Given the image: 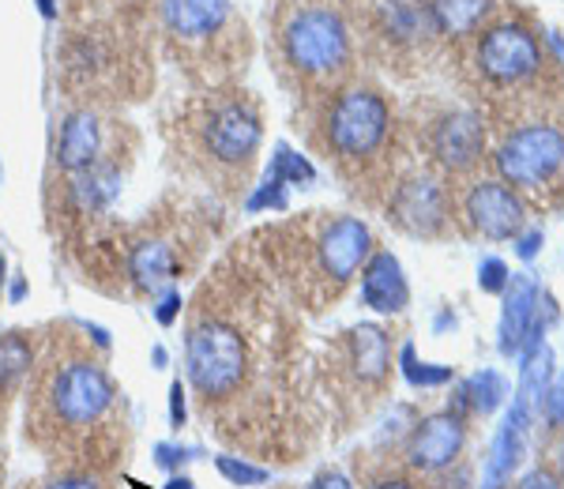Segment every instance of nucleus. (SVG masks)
<instances>
[{
  "label": "nucleus",
  "mask_w": 564,
  "mask_h": 489,
  "mask_svg": "<svg viewBox=\"0 0 564 489\" xmlns=\"http://www.w3.org/2000/svg\"><path fill=\"white\" fill-rule=\"evenodd\" d=\"M26 380V441L53 470L113 475L129 459L132 425L124 392L79 335L65 328L50 335Z\"/></svg>",
  "instance_id": "f257e3e1"
},
{
  "label": "nucleus",
  "mask_w": 564,
  "mask_h": 489,
  "mask_svg": "<svg viewBox=\"0 0 564 489\" xmlns=\"http://www.w3.org/2000/svg\"><path fill=\"white\" fill-rule=\"evenodd\" d=\"M181 155L204 181L218 188H238L257 162L263 124L252 98L238 90L199 95L181 110Z\"/></svg>",
  "instance_id": "f03ea898"
},
{
  "label": "nucleus",
  "mask_w": 564,
  "mask_h": 489,
  "mask_svg": "<svg viewBox=\"0 0 564 489\" xmlns=\"http://www.w3.org/2000/svg\"><path fill=\"white\" fill-rule=\"evenodd\" d=\"M185 373L199 414L223 430L257 384V350L249 332L223 309H196L185 335Z\"/></svg>",
  "instance_id": "7ed1b4c3"
},
{
  "label": "nucleus",
  "mask_w": 564,
  "mask_h": 489,
  "mask_svg": "<svg viewBox=\"0 0 564 489\" xmlns=\"http://www.w3.org/2000/svg\"><path fill=\"white\" fill-rule=\"evenodd\" d=\"M369 252V226L361 219H350V215H339V219H321L313 233H305L302 226V241L275 244V264L297 286V294L308 297L313 305H324L327 297H335L358 275Z\"/></svg>",
  "instance_id": "20e7f679"
},
{
  "label": "nucleus",
  "mask_w": 564,
  "mask_h": 489,
  "mask_svg": "<svg viewBox=\"0 0 564 489\" xmlns=\"http://www.w3.org/2000/svg\"><path fill=\"white\" fill-rule=\"evenodd\" d=\"M391 143V110L369 87H347L324 113V148L350 181L369 177Z\"/></svg>",
  "instance_id": "39448f33"
},
{
  "label": "nucleus",
  "mask_w": 564,
  "mask_h": 489,
  "mask_svg": "<svg viewBox=\"0 0 564 489\" xmlns=\"http://www.w3.org/2000/svg\"><path fill=\"white\" fill-rule=\"evenodd\" d=\"M500 181L534 200L564 188V124L561 121H523L497 148Z\"/></svg>",
  "instance_id": "423d86ee"
},
{
  "label": "nucleus",
  "mask_w": 564,
  "mask_h": 489,
  "mask_svg": "<svg viewBox=\"0 0 564 489\" xmlns=\"http://www.w3.org/2000/svg\"><path fill=\"white\" fill-rule=\"evenodd\" d=\"M282 53H286V65L302 79L327 84L350 65L347 23L332 8H297L282 23Z\"/></svg>",
  "instance_id": "0eeeda50"
},
{
  "label": "nucleus",
  "mask_w": 564,
  "mask_h": 489,
  "mask_svg": "<svg viewBox=\"0 0 564 489\" xmlns=\"http://www.w3.org/2000/svg\"><path fill=\"white\" fill-rule=\"evenodd\" d=\"M391 373V350L388 335L372 324L350 328L339 343V366H332V377L339 384V403H361L366 411L369 400H377Z\"/></svg>",
  "instance_id": "6e6552de"
},
{
  "label": "nucleus",
  "mask_w": 564,
  "mask_h": 489,
  "mask_svg": "<svg viewBox=\"0 0 564 489\" xmlns=\"http://www.w3.org/2000/svg\"><path fill=\"white\" fill-rule=\"evenodd\" d=\"M162 26L181 53L207 61L234 31L230 0H162Z\"/></svg>",
  "instance_id": "1a4fd4ad"
},
{
  "label": "nucleus",
  "mask_w": 564,
  "mask_h": 489,
  "mask_svg": "<svg viewBox=\"0 0 564 489\" xmlns=\"http://www.w3.org/2000/svg\"><path fill=\"white\" fill-rule=\"evenodd\" d=\"M478 68L481 76H489L494 84H523L542 68V50L534 42V34L520 23H500L494 31H486V39L478 45Z\"/></svg>",
  "instance_id": "9d476101"
},
{
  "label": "nucleus",
  "mask_w": 564,
  "mask_h": 489,
  "mask_svg": "<svg viewBox=\"0 0 564 489\" xmlns=\"http://www.w3.org/2000/svg\"><path fill=\"white\" fill-rule=\"evenodd\" d=\"M463 219H467L470 230H478L481 238L505 241V238H512V233H520L523 200L505 181L478 177V181H470V188L463 193Z\"/></svg>",
  "instance_id": "9b49d317"
},
{
  "label": "nucleus",
  "mask_w": 564,
  "mask_h": 489,
  "mask_svg": "<svg viewBox=\"0 0 564 489\" xmlns=\"http://www.w3.org/2000/svg\"><path fill=\"white\" fill-rule=\"evenodd\" d=\"M121 151L113 148L106 132V121L102 113L87 110H76L65 117L61 124V135H57V166L61 174H84L90 166H102V162H117Z\"/></svg>",
  "instance_id": "f8f14e48"
},
{
  "label": "nucleus",
  "mask_w": 564,
  "mask_h": 489,
  "mask_svg": "<svg viewBox=\"0 0 564 489\" xmlns=\"http://www.w3.org/2000/svg\"><path fill=\"white\" fill-rule=\"evenodd\" d=\"M448 193L441 188V181L430 174H414L406 181H399L395 193L388 200V219H395L403 230L433 238L441 233V226L448 222Z\"/></svg>",
  "instance_id": "ddd939ff"
},
{
  "label": "nucleus",
  "mask_w": 564,
  "mask_h": 489,
  "mask_svg": "<svg viewBox=\"0 0 564 489\" xmlns=\"http://www.w3.org/2000/svg\"><path fill=\"white\" fill-rule=\"evenodd\" d=\"M467 448V433H463L459 419L452 414H433V419L417 422L414 433L403 445V464H411L425 475H444Z\"/></svg>",
  "instance_id": "4468645a"
},
{
  "label": "nucleus",
  "mask_w": 564,
  "mask_h": 489,
  "mask_svg": "<svg viewBox=\"0 0 564 489\" xmlns=\"http://www.w3.org/2000/svg\"><path fill=\"white\" fill-rule=\"evenodd\" d=\"M486 151V129L475 113H452L433 129V159L448 174H470Z\"/></svg>",
  "instance_id": "2eb2a0df"
},
{
  "label": "nucleus",
  "mask_w": 564,
  "mask_h": 489,
  "mask_svg": "<svg viewBox=\"0 0 564 489\" xmlns=\"http://www.w3.org/2000/svg\"><path fill=\"white\" fill-rule=\"evenodd\" d=\"M181 271L177 249L166 238H140L124 252V275L132 279L135 290L143 294H159L162 286H170Z\"/></svg>",
  "instance_id": "dca6fc26"
},
{
  "label": "nucleus",
  "mask_w": 564,
  "mask_h": 489,
  "mask_svg": "<svg viewBox=\"0 0 564 489\" xmlns=\"http://www.w3.org/2000/svg\"><path fill=\"white\" fill-rule=\"evenodd\" d=\"M361 297H366L369 309L380 313H399L406 305V283L399 275L395 257L388 252H377L366 268V279H361Z\"/></svg>",
  "instance_id": "f3484780"
},
{
  "label": "nucleus",
  "mask_w": 564,
  "mask_h": 489,
  "mask_svg": "<svg viewBox=\"0 0 564 489\" xmlns=\"http://www.w3.org/2000/svg\"><path fill=\"white\" fill-rule=\"evenodd\" d=\"M39 358L31 335L26 332H4L0 335V411H4V400L31 377V366Z\"/></svg>",
  "instance_id": "a211bd4d"
},
{
  "label": "nucleus",
  "mask_w": 564,
  "mask_h": 489,
  "mask_svg": "<svg viewBox=\"0 0 564 489\" xmlns=\"http://www.w3.org/2000/svg\"><path fill=\"white\" fill-rule=\"evenodd\" d=\"M361 489H452V482L444 475H425L403 459H391V464L369 467L361 478Z\"/></svg>",
  "instance_id": "6ab92c4d"
},
{
  "label": "nucleus",
  "mask_w": 564,
  "mask_h": 489,
  "mask_svg": "<svg viewBox=\"0 0 564 489\" xmlns=\"http://www.w3.org/2000/svg\"><path fill=\"white\" fill-rule=\"evenodd\" d=\"M494 0H433L430 12H433V23L436 31L444 34H470L475 26L486 20Z\"/></svg>",
  "instance_id": "aec40b11"
},
{
  "label": "nucleus",
  "mask_w": 564,
  "mask_h": 489,
  "mask_svg": "<svg viewBox=\"0 0 564 489\" xmlns=\"http://www.w3.org/2000/svg\"><path fill=\"white\" fill-rule=\"evenodd\" d=\"M23 489H113V478L98 470H53L42 482H26Z\"/></svg>",
  "instance_id": "412c9836"
},
{
  "label": "nucleus",
  "mask_w": 564,
  "mask_h": 489,
  "mask_svg": "<svg viewBox=\"0 0 564 489\" xmlns=\"http://www.w3.org/2000/svg\"><path fill=\"white\" fill-rule=\"evenodd\" d=\"M215 467H218V475L230 478L234 486H260V482H268V470H260V467H252V464H241L238 456H218Z\"/></svg>",
  "instance_id": "4be33fe9"
},
{
  "label": "nucleus",
  "mask_w": 564,
  "mask_h": 489,
  "mask_svg": "<svg viewBox=\"0 0 564 489\" xmlns=\"http://www.w3.org/2000/svg\"><path fill=\"white\" fill-rule=\"evenodd\" d=\"M305 489H354V486H350V478L339 475V470H324V475H316Z\"/></svg>",
  "instance_id": "5701e85b"
},
{
  "label": "nucleus",
  "mask_w": 564,
  "mask_h": 489,
  "mask_svg": "<svg viewBox=\"0 0 564 489\" xmlns=\"http://www.w3.org/2000/svg\"><path fill=\"white\" fill-rule=\"evenodd\" d=\"M177 309H181V297L177 294H166V302H162V309H159V320L162 324H174Z\"/></svg>",
  "instance_id": "b1692460"
},
{
  "label": "nucleus",
  "mask_w": 564,
  "mask_h": 489,
  "mask_svg": "<svg viewBox=\"0 0 564 489\" xmlns=\"http://www.w3.org/2000/svg\"><path fill=\"white\" fill-rule=\"evenodd\" d=\"M181 395H185V392H181V380H177V384H174V425L185 422V400H181Z\"/></svg>",
  "instance_id": "393cba45"
},
{
  "label": "nucleus",
  "mask_w": 564,
  "mask_h": 489,
  "mask_svg": "<svg viewBox=\"0 0 564 489\" xmlns=\"http://www.w3.org/2000/svg\"><path fill=\"white\" fill-rule=\"evenodd\" d=\"M53 4H57V0H39V8H42V15H53Z\"/></svg>",
  "instance_id": "a878e982"
},
{
  "label": "nucleus",
  "mask_w": 564,
  "mask_h": 489,
  "mask_svg": "<svg viewBox=\"0 0 564 489\" xmlns=\"http://www.w3.org/2000/svg\"><path fill=\"white\" fill-rule=\"evenodd\" d=\"M193 482H185V478H174V482H170V489H188Z\"/></svg>",
  "instance_id": "bb28decb"
},
{
  "label": "nucleus",
  "mask_w": 564,
  "mask_h": 489,
  "mask_svg": "<svg viewBox=\"0 0 564 489\" xmlns=\"http://www.w3.org/2000/svg\"><path fill=\"white\" fill-rule=\"evenodd\" d=\"M0 286H4V252H0Z\"/></svg>",
  "instance_id": "cd10ccee"
}]
</instances>
